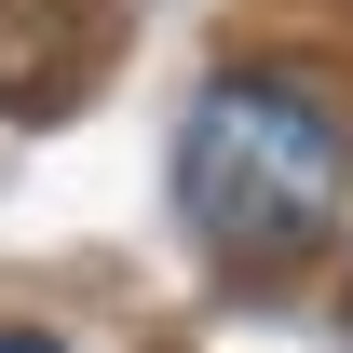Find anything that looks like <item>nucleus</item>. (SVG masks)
<instances>
[{"instance_id": "1", "label": "nucleus", "mask_w": 353, "mask_h": 353, "mask_svg": "<svg viewBox=\"0 0 353 353\" xmlns=\"http://www.w3.org/2000/svg\"><path fill=\"white\" fill-rule=\"evenodd\" d=\"M176 231L231 285H285L353 218V95L312 54H218L176 109Z\"/></svg>"}, {"instance_id": "2", "label": "nucleus", "mask_w": 353, "mask_h": 353, "mask_svg": "<svg viewBox=\"0 0 353 353\" xmlns=\"http://www.w3.org/2000/svg\"><path fill=\"white\" fill-rule=\"evenodd\" d=\"M109 0H0V123H68L109 82Z\"/></svg>"}, {"instance_id": "3", "label": "nucleus", "mask_w": 353, "mask_h": 353, "mask_svg": "<svg viewBox=\"0 0 353 353\" xmlns=\"http://www.w3.org/2000/svg\"><path fill=\"white\" fill-rule=\"evenodd\" d=\"M0 353H82V340H54V326H0Z\"/></svg>"}, {"instance_id": "4", "label": "nucleus", "mask_w": 353, "mask_h": 353, "mask_svg": "<svg viewBox=\"0 0 353 353\" xmlns=\"http://www.w3.org/2000/svg\"><path fill=\"white\" fill-rule=\"evenodd\" d=\"M340 326H353V272H340Z\"/></svg>"}]
</instances>
